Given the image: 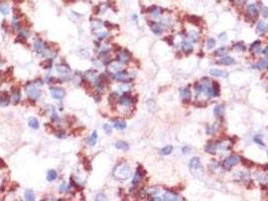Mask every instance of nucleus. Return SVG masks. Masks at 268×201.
Listing matches in <instances>:
<instances>
[{
  "instance_id": "1a4fd4ad",
  "label": "nucleus",
  "mask_w": 268,
  "mask_h": 201,
  "mask_svg": "<svg viewBox=\"0 0 268 201\" xmlns=\"http://www.w3.org/2000/svg\"><path fill=\"white\" fill-rule=\"evenodd\" d=\"M247 14L251 19H254L258 16V10H257V8H256L255 4H250L249 6L247 7Z\"/></svg>"
},
{
  "instance_id": "680f3d73",
  "label": "nucleus",
  "mask_w": 268,
  "mask_h": 201,
  "mask_svg": "<svg viewBox=\"0 0 268 201\" xmlns=\"http://www.w3.org/2000/svg\"><path fill=\"white\" fill-rule=\"evenodd\" d=\"M128 89H129V86H128V85H123V86L121 87V90H123V91H128Z\"/></svg>"
},
{
  "instance_id": "c756f323",
  "label": "nucleus",
  "mask_w": 268,
  "mask_h": 201,
  "mask_svg": "<svg viewBox=\"0 0 268 201\" xmlns=\"http://www.w3.org/2000/svg\"><path fill=\"white\" fill-rule=\"evenodd\" d=\"M186 19H188V21L194 23V24L199 25L201 23V18L198 16H195V15H189V16H186Z\"/></svg>"
},
{
  "instance_id": "c03bdc74",
  "label": "nucleus",
  "mask_w": 268,
  "mask_h": 201,
  "mask_svg": "<svg viewBox=\"0 0 268 201\" xmlns=\"http://www.w3.org/2000/svg\"><path fill=\"white\" fill-rule=\"evenodd\" d=\"M69 191V186L67 185V183H62L61 185H60V192L61 193H66Z\"/></svg>"
},
{
  "instance_id": "2eb2a0df",
  "label": "nucleus",
  "mask_w": 268,
  "mask_h": 201,
  "mask_svg": "<svg viewBox=\"0 0 268 201\" xmlns=\"http://www.w3.org/2000/svg\"><path fill=\"white\" fill-rule=\"evenodd\" d=\"M250 49H251V53H255V55L262 53V50H261V42L258 41V40H257V41H255V42H253V43L251 44V47H250Z\"/></svg>"
},
{
  "instance_id": "393cba45",
  "label": "nucleus",
  "mask_w": 268,
  "mask_h": 201,
  "mask_svg": "<svg viewBox=\"0 0 268 201\" xmlns=\"http://www.w3.org/2000/svg\"><path fill=\"white\" fill-rule=\"evenodd\" d=\"M109 71H112V73H118L119 71H121V65H120V63L118 61V63H111V65H110L109 67Z\"/></svg>"
},
{
  "instance_id": "e433bc0d",
  "label": "nucleus",
  "mask_w": 268,
  "mask_h": 201,
  "mask_svg": "<svg viewBox=\"0 0 268 201\" xmlns=\"http://www.w3.org/2000/svg\"><path fill=\"white\" fill-rule=\"evenodd\" d=\"M265 67H266V61H264V59L258 61L257 63H255V65H254V67H256L257 69H264Z\"/></svg>"
},
{
  "instance_id": "09e8293b",
  "label": "nucleus",
  "mask_w": 268,
  "mask_h": 201,
  "mask_svg": "<svg viewBox=\"0 0 268 201\" xmlns=\"http://www.w3.org/2000/svg\"><path fill=\"white\" fill-rule=\"evenodd\" d=\"M56 136L59 137V138H65L66 137V134H65V131H56L55 132Z\"/></svg>"
},
{
  "instance_id": "4468645a",
  "label": "nucleus",
  "mask_w": 268,
  "mask_h": 201,
  "mask_svg": "<svg viewBox=\"0 0 268 201\" xmlns=\"http://www.w3.org/2000/svg\"><path fill=\"white\" fill-rule=\"evenodd\" d=\"M180 97H182V100L184 102H189L192 98V93L189 89H184L180 92Z\"/></svg>"
},
{
  "instance_id": "c85d7f7f",
  "label": "nucleus",
  "mask_w": 268,
  "mask_h": 201,
  "mask_svg": "<svg viewBox=\"0 0 268 201\" xmlns=\"http://www.w3.org/2000/svg\"><path fill=\"white\" fill-rule=\"evenodd\" d=\"M231 147H232V144L229 141H222L218 144V148L222 149V150H229Z\"/></svg>"
},
{
  "instance_id": "5fc2aeb1",
  "label": "nucleus",
  "mask_w": 268,
  "mask_h": 201,
  "mask_svg": "<svg viewBox=\"0 0 268 201\" xmlns=\"http://www.w3.org/2000/svg\"><path fill=\"white\" fill-rule=\"evenodd\" d=\"M105 199H106V197L104 194H98L95 197V200H105Z\"/></svg>"
},
{
  "instance_id": "a18cd8bd",
  "label": "nucleus",
  "mask_w": 268,
  "mask_h": 201,
  "mask_svg": "<svg viewBox=\"0 0 268 201\" xmlns=\"http://www.w3.org/2000/svg\"><path fill=\"white\" fill-rule=\"evenodd\" d=\"M12 73H13V69H12V67H10L8 71H6V73H5V80H6V81H10L11 79H12Z\"/></svg>"
},
{
  "instance_id": "4d7b16f0",
  "label": "nucleus",
  "mask_w": 268,
  "mask_h": 201,
  "mask_svg": "<svg viewBox=\"0 0 268 201\" xmlns=\"http://www.w3.org/2000/svg\"><path fill=\"white\" fill-rule=\"evenodd\" d=\"M52 121H54V122H59V121H60L59 117H58V115L55 113V112L52 113Z\"/></svg>"
},
{
  "instance_id": "f03ea898",
  "label": "nucleus",
  "mask_w": 268,
  "mask_h": 201,
  "mask_svg": "<svg viewBox=\"0 0 268 201\" xmlns=\"http://www.w3.org/2000/svg\"><path fill=\"white\" fill-rule=\"evenodd\" d=\"M239 162H240V157L238 155H236V154H233V155H231L230 157L225 160L224 163H223V167L226 170H230L233 166L237 165Z\"/></svg>"
},
{
  "instance_id": "0eeeda50",
  "label": "nucleus",
  "mask_w": 268,
  "mask_h": 201,
  "mask_svg": "<svg viewBox=\"0 0 268 201\" xmlns=\"http://www.w3.org/2000/svg\"><path fill=\"white\" fill-rule=\"evenodd\" d=\"M21 99V95H20V90L18 88H12V96H11V100L14 105L19 103V100Z\"/></svg>"
},
{
  "instance_id": "864d4df0",
  "label": "nucleus",
  "mask_w": 268,
  "mask_h": 201,
  "mask_svg": "<svg viewBox=\"0 0 268 201\" xmlns=\"http://www.w3.org/2000/svg\"><path fill=\"white\" fill-rule=\"evenodd\" d=\"M260 6H261V12H262V14H263L265 17H267V16H268V8H266V7L262 6V5H260Z\"/></svg>"
},
{
  "instance_id": "a878e982",
  "label": "nucleus",
  "mask_w": 268,
  "mask_h": 201,
  "mask_svg": "<svg viewBox=\"0 0 268 201\" xmlns=\"http://www.w3.org/2000/svg\"><path fill=\"white\" fill-rule=\"evenodd\" d=\"M57 177H58V173H57V171H55V170H50V171L48 172L46 179H48V181H50V182L56 180Z\"/></svg>"
},
{
  "instance_id": "2f4dec72",
  "label": "nucleus",
  "mask_w": 268,
  "mask_h": 201,
  "mask_svg": "<svg viewBox=\"0 0 268 201\" xmlns=\"http://www.w3.org/2000/svg\"><path fill=\"white\" fill-rule=\"evenodd\" d=\"M224 112H225V107L223 105L216 106V108L214 110V113H215L216 116H222L223 114H224Z\"/></svg>"
},
{
  "instance_id": "cd10ccee",
  "label": "nucleus",
  "mask_w": 268,
  "mask_h": 201,
  "mask_svg": "<svg viewBox=\"0 0 268 201\" xmlns=\"http://www.w3.org/2000/svg\"><path fill=\"white\" fill-rule=\"evenodd\" d=\"M115 147L119 150H128L129 149V145L124 141H118L115 144Z\"/></svg>"
},
{
  "instance_id": "603ef678",
  "label": "nucleus",
  "mask_w": 268,
  "mask_h": 201,
  "mask_svg": "<svg viewBox=\"0 0 268 201\" xmlns=\"http://www.w3.org/2000/svg\"><path fill=\"white\" fill-rule=\"evenodd\" d=\"M242 161H243L244 165L247 166V167H251V166H253V162L252 161H249V160H247V159H243Z\"/></svg>"
},
{
  "instance_id": "bf43d9fd",
  "label": "nucleus",
  "mask_w": 268,
  "mask_h": 201,
  "mask_svg": "<svg viewBox=\"0 0 268 201\" xmlns=\"http://www.w3.org/2000/svg\"><path fill=\"white\" fill-rule=\"evenodd\" d=\"M0 167H1V168H5V167H6V164H5V162L3 161L2 159H0Z\"/></svg>"
},
{
  "instance_id": "ea45409f",
  "label": "nucleus",
  "mask_w": 268,
  "mask_h": 201,
  "mask_svg": "<svg viewBox=\"0 0 268 201\" xmlns=\"http://www.w3.org/2000/svg\"><path fill=\"white\" fill-rule=\"evenodd\" d=\"M83 165H84V168L87 170V171H90L92 169V166H91V162L90 160H88V158H85L84 161H83Z\"/></svg>"
},
{
  "instance_id": "a211bd4d",
  "label": "nucleus",
  "mask_w": 268,
  "mask_h": 201,
  "mask_svg": "<svg viewBox=\"0 0 268 201\" xmlns=\"http://www.w3.org/2000/svg\"><path fill=\"white\" fill-rule=\"evenodd\" d=\"M115 79L118 81H126L128 79V73L126 71H119L116 73Z\"/></svg>"
},
{
  "instance_id": "72a5a7b5",
  "label": "nucleus",
  "mask_w": 268,
  "mask_h": 201,
  "mask_svg": "<svg viewBox=\"0 0 268 201\" xmlns=\"http://www.w3.org/2000/svg\"><path fill=\"white\" fill-rule=\"evenodd\" d=\"M266 24L264 21H259L257 24V32L258 33H263L264 31L266 30Z\"/></svg>"
},
{
  "instance_id": "412c9836",
  "label": "nucleus",
  "mask_w": 268,
  "mask_h": 201,
  "mask_svg": "<svg viewBox=\"0 0 268 201\" xmlns=\"http://www.w3.org/2000/svg\"><path fill=\"white\" fill-rule=\"evenodd\" d=\"M210 73H211L213 77H222V78L227 77V73H225V71H220V69H211V71H210Z\"/></svg>"
},
{
  "instance_id": "e2e57ef3",
  "label": "nucleus",
  "mask_w": 268,
  "mask_h": 201,
  "mask_svg": "<svg viewBox=\"0 0 268 201\" xmlns=\"http://www.w3.org/2000/svg\"><path fill=\"white\" fill-rule=\"evenodd\" d=\"M14 2L16 3V4H19V3L23 2V0H14Z\"/></svg>"
},
{
  "instance_id": "69168bd1",
  "label": "nucleus",
  "mask_w": 268,
  "mask_h": 201,
  "mask_svg": "<svg viewBox=\"0 0 268 201\" xmlns=\"http://www.w3.org/2000/svg\"><path fill=\"white\" fill-rule=\"evenodd\" d=\"M237 1H239V2H241V3H245L247 0H237Z\"/></svg>"
},
{
  "instance_id": "de8ad7c7",
  "label": "nucleus",
  "mask_w": 268,
  "mask_h": 201,
  "mask_svg": "<svg viewBox=\"0 0 268 201\" xmlns=\"http://www.w3.org/2000/svg\"><path fill=\"white\" fill-rule=\"evenodd\" d=\"M103 129H104V131H105V132H106L108 135L111 134L112 128H111V126H110V125H108V124H104V125H103Z\"/></svg>"
},
{
  "instance_id": "f3484780",
  "label": "nucleus",
  "mask_w": 268,
  "mask_h": 201,
  "mask_svg": "<svg viewBox=\"0 0 268 201\" xmlns=\"http://www.w3.org/2000/svg\"><path fill=\"white\" fill-rule=\"evenodd\" d=\"M57 71H59L61 75H67V73H70L71 69H70V67H68V65L62 63V65H57Z\"/></svg>"
},
{
  "instance_id": "9d476101",
  "label": "nucleus",
  "mask_w": 268,
  "mask_h": 201,
  "mask_svg": "<svg viewBox=\"0 0 268 201\" xmlns=\"http://www.w3.org/2000/svg\"><path fill=\"white\" fill-rule=\"evenodd\" d=\"M141 166H139L138 169L136 170V173H135V175H134V178H133V184H138L139 182H140L141 178H142V176L145 174V171H141Z\"/></svg>"
},
{
  "instance_id": "423d86ee",
  "label": "nucleus",
  "mask_w": 268,
  "mask_h": 201,
  "mask_svg": "<svg viewBox=\"0 0 268 201\" xmlns=\"http://www.w3.org/2000/svg\"><path fill=\"white\" fill-rule=\"evenodd\" d=\"M130 59V53L127 51V50H123L121 53L118 55L117 61H119L120 63H123V65H126V63H129Z\"/></svg>"
},
{
  "instance_id": "5701e85b",
  "label": "nucleus",
  "mask_w": 268,
  "mask_h": 201,
  "mask_svg": "<svg viewBox=\"0 0 268 201\" xmlns=\"http://www.w3.org/2000/svg\"><path fill=\"white\" fill-rule=\"evenodd\" d=\"M114 128L117 130H124L126 128V122L125 121H114L113 123Z\"/></svg>"
},
{
  "instance_id": "58836bf2",
  "label": "nucleus",
  "mask_w": 268,
  "mask_h": 201,
  "mask_svg": "<svg viewBox=\"0 0 268 201\" xmlns=\"http://www.w3.org/2000/svg\"><path fill=\"white\" fill-rule=\"evenodd\" d=\"M172 149H174L172 146H165L161 149V153L163 154V155H170L172 152Z\"/></svg>"
},
{
  "instance_id": "7c9ffc66",
  "label": "nucleus",
  "mask_w": 268,
  "mask_h": 201,
  "mask_svg": "<svg viewBox=\"0 0 268 201\" xmlns=\"http://www.w3.org/2000/svg\"><path fill=\"white\" fill-rule=\"evenodd\" d=\"M217 149H218V144H212L206 147V152H208L210 154H215Z\"/></svg>"
},
{
  "instance_id": "79ce46f5",
  "label": "nucleus",
  "mask_w": 268,
  "mask_h": 201,
  "mask_svg": "<svg viewBox=\"0 0 268 201\" xmlns=\"http://www.w3.org/2000/svg\"><path fill=\"white\" fill-rule=\"evenodd\" d=\"M215 44H216V40L214 39V38H209L207 41V47L208 49H212V48L215 46Z\"/></svg>"
},
{
  "instance_id": "b1692460",
  "label": "nucleus",
  "mask_w": 268,
  "mask_h": 201,
  "mask_svg": "<svg viewBox=\"0 0 268 201\" xmlns=\"http://www.w3.org/2000/svg\"><path fill=\"white\" fill-rule=\"evenodd\" d=\"M24 196H25V199H26L27 201H34V199H36V195H34V191L30 190V189H27V190H25Z\"/></svg>"
},
{
  "instance_id": "13d9d810",
  "label": "nucleus",
  "mask_w": 268,
  "mask_h": 201,
  "mask_svg": "<svg viewBox=\"0 0 268 201\" xmlns=\"http://www.w3.org/2000/svg\"><path fill=\"white\" fill-rule=\"evenodd\" d=\"M190 152H191V149H190L189 147H184V148H182V153H184V155L189 154Z\"/></svg>"
},
{
  "instance_id": "aec40b11",
  "label": "nucleus",
  "mask_w": 268,
  "mask_h": 201,
  "mask_svg": "<svg viewBox=\"0 0 268 201\" xmlns=\"http://www.w3.org/2000/svg\"><path fill=\"white\" fill-rule=\"evenodd\" d=\"M151 26V29H152V31L154 32L155 34H160L162 32V28L161 26L158 24V23H155V22H150L149 23Z\"/></svg>"
},
{
  "instance_id": "ddd939ff",
  "label": "nucleus",
  "mask_w": 268,
  "mask_h": 201,
  "mask_svg": "<svg viewBox=\"0 0 268 201\" xmlns=\"http://www.w3.org/2000/svg\"><path fill=\"white\" fill-rule=\"evenodd\" d=\"M190 168L192 170H198L199 168H201V161L199 157H194L190 161Z\"/></svg>"
},
{
  "instance_id": "8fccbe9b",
  "label": "nucleus",
  "mask_w": 268,
  "mask_h": 201,
  "mask_svg": "<svg viewBox=\"0 0 268 201\" xmlns=\"http://www.w3.org/2000/svg\"><path fill=\"white\" fill-rule=\"evenodd\" d=\"M15 42H20V43H22V44L25 43V37L20 34V35L17 36V38L15 39Z\"/></svg>"
},
{
  "instance_id": "20e7f679",
  "label": "nucleus",
  "mask_w": 268,
  "mask_h": 201,
  "mask_svg": "<svg viewBox=\"0 0 268 201\" xmlns=\"http://www.w3.org/2000/svg\"><path fill=\"white\" fill-rule=\"evenodd\" d=\"M208 96L210 98H214V97H218L220 95V88H219V85L217 83H213L212 86H210L207 90Z\"/></svg>"
},
{
  "instance_id": "49530a36",
  "label": "nucleus",
  "mask_w": 268,
  "mask_h": 201,
  "mask_svg": "<svg viewBox=\"0 0 268 201\" xmlns=\"http://www.w3.org/2000/svg\"><path fill=\"white\" fill-rule=\"evenodd\" d=\"M234 48L235 49H237V50H239V51H244V50L246 49V47H245V45H244L243 43H236L234 45Z\"/></svg>"
},
{
  "instance_id": "0e129e2a",
  "label": "nucleus",
  "mask_w": 268,
  "mask_h": 201,
  "mask_svg": "<svg viewBox=\"0 0 268 201\" xmlns=\"http://www.w3.org/2000/svg\"><path fill=\"white\" fill-rule=\"evenodd\" d=\"M152 200H161V198H159V197H153Z\"/></svg>"
},
{
  "instance_id": "f8f14e48",
  "label": "nucleus",
  "mask_w": 268,
  "mask_h": 201,
  "mask_svg": "<svg viewBox=\"0 0 268 201\" xmlns=\"http://www.w3.org/2000/svg\"><path fill=\"white\" fill-rule=\"evenodd\" d=\"M182 49L184 53H191L194 50L193 44H192L190 41H188V40H184V41H182Z\"/></svg>"
},
{
  "instance_id": "4be33fe9",
  "label": "nucleus",
  "mask_w": 268,
  "mask_h": 201,
  "mask_svg": "<svg viewBox=\"0 0 268 201\" xmlns=\"http://www.w3.org/2000/svg\"><path fill=\"white\" fill-rule=\"evenodd\" d=\"M219 65H233V63H235V61L233 57H224L223 59H221L220 61H218Z\"/></svg>"
},
{
  "instance_id": "bb28decb",
  "label": "nucleus",
  "mask_w": 268,
  "mask_h": 201,
  "mask_svg": "<svg viewBox=\"0 0 268 201\" xmlns=\"http://www.w3.org/2000/svg\"><path fill=\"white\" fill-rule=\"evenodd\" d=\"M34 49H36L38 53H44V45L42 43V41H38V40H36V41L34 42Z\"/></svg>"
},
{
  "instance_id": "6e6d98bb",
  "label": "nucleus",
  "mask_w": 268,
  "mask_h": 201,
  "mask_svg": "<svg viewBox=\"0 0 268 201\" xmlns=\"http://www.w3.org/2000/svg\"><path fill=\"white\" fill-rule=\"evenodd\" d=\"M254 142L257 143V144H260L261 146H264V143L262 142V140L259 138V137H255V138H254Z\"/></svg>"
},
{
  "instance_id": "a19ab883",
  "label": "nucleus",
  "mask_w": 268,
  "mask_h": 201,
  "mask_svg": "<svg viewBox=\"0 0 268 201\" xmlns=\"http://www.w3.org/2000/svg\"><path fill=\"white\" fill-rule=\"evenodd\" d=\"M119 100V98H118V95L115 94V93H112L111 95H110L109 97V103L110 104H114L116 102V100Z\"/></svg>"
},
{
  "instance_id": "6ab92c4d",
  "label": "nucleus",
  "mask_w": 268,
  "mask_h": 201,
  "mask_svg": "<svg viewBox=\"0 0 268 201\" xmlns=\"http://www.w3.org/2000/svg\"><path fill=\"white\" fill-rule=\"evenodd\" d=\"M97 139H98V134H97L96 131H94V132L92 133V135L88 138L87 143H88L90 146H95L96 143H97Z\"/></svg>"
},
{
  "instance_id": "39448f33",
  "label": "nucleus",
  "mask_w": 268,
  "mask_h": 201,
  "mask_svg": "<svg viewBox=\"0 0 268 201\" xmlns=\"http://www.w3.org/2000/svg\"><path fill=\"white\" fill-rule=\"evenodd\" d=\"M26 93L31 99H38L40 96V93L38 92V90L36 89V87L34 85H29V86L26 87Z\"/></svg>"
},
{
  "instance_id": "6e6552de",
  "label": "nucleus",
  "mask_w": 268,
  "mask_h": 201,
  "mask_svg": "<svg viewBox=\"0 0 268 201\" xmlns=\"http://www.w3.org/2000/svg\"><path fill=\"white\" fill-rule=\"evenodd\" d=\"M163 200L168 201H178V200H184L180 195L176 194L174 192H166L163 194Z\"/></svg>"
},
{
  "instance_id": "f704fd0d",
  "label": "nucleus",
  "mask_w": 268,
  "mask_h": 201,
  "mask_svg": "<svg viewBox=\"0 0 268 201\" xmlns=\"http://www.w3.org/2000/svg\"><path fill=\"white\" fill-rule=\"evenodd\" d=\"M28 125L32 129H38V127H40V123H38V121L36 118H31L29 120V122H28Z\"/></svg>"
},
{
  "instance_id": "9b49d317",
  "label": "nucleus",
  "mask_w": 268,
  "mask_h": 201,
  "mask_svg": "<svg viewBox=\"0 0 268 201\" xmlns=\"http://www.w3.org/2000/svg\"><path fill=\"white\" fill-rule=\"evenodd\" d=\"M118 102H119L120 105L123 106V107H129L132 104V99L128 96H122L119 98Z\"/></svg>"
},
{
  "instance_id": "f257e3e1",
  "label": "nucleus",
  "mask_w": 268,
  "mask_h": 201,
  "mask_svg": "<svg viewBox=\"0 0 268 201\" xmlns=\"http://www.w3.org/2000/svg\"><path fill=\"white\" fill-rule=\"evenodd\" d=\"M114 176H115L116 178L121 179V180L128 179L131 176V169H130L129 165H127V164L118 165L114 169Z\"/></svg>"
},
{
  "instance_id": "4c0bfd02",
  "label": "nucleus",
  "mask_w": 268,
  "mask_h": 201,
  "mask_svg": "<svg viewBox=\"0 0 268 201\" xmlns=\"http://www.w3.org/2000/svg\"><path fill=\"white\" fill-rule=\"evenodd\" d=\"M52 59H46V61H42V63H40V67H42V69H50V67H52Z\"/></svg>"
},
{
  "instance_id": "338daca9",
  "label": "nucleus",
  "mask_w": 268,
  "mask_h": 201,
  "mask_svg": "<svg viewBox=\"0 0 268 201\" xmlns=\"http://www.w3.org/2000/svg\"><path fill=\"white\" fill-rule=\"evenodd\" d=\"M267 156H268V151H267Z\"/></svg>"
},
{
  "instance_id": "3c124183",
  "label": "nucleus",
  "mask_w": 268,
  "mask_h": 201,
  "mask_svg": "<svg viewBox=\"0 0 268 201\" xmlns=\"http://www.w3.org/2000/svg\"><path fill=\"white\" fill-rule=\"evenodd\" d=\"M82 86L84 87V88H86L87 90H90V89H91V84L88 82V81H86V80H84L82 82Z\"/></svg>"
},
{
  "instance_id": "473e14b6",
  "label": "nucleus",
  "mask_w": 268,
  "mask_h": 201,
  "mask_svg": "<svg viewBox=\"0 0 268 201\" xmlns=\"http://www.w3.org/2000/svg\"><path fill=\"white\" fill-rule=\"evenodd\" d=\"M9 6L8 4H6V3H1L0 4V12L2 13L3 15H7L9 13Z\"/></svg>"
},
{
  "instance_id": "dca6fc26",
  "label": "nucleus",
  "mask_w": 268,
  "mask_h": 201,
  "mask_svg": "<svg viewBox=\"0 0 268 201\" xmlns=\"http://www.w3.org/2000/svg\"><path fill=\"white\" fill-rule=\"evenodd\" d=\"M9 104V96L6 92L0 94V106H7Z\"/></svg>"
},
{
  "instance_id": "052dcab7",
  "label": "nucleus",
  "mask_w": 268,
  "mask_h": 201,
  "mask_svg": "<svg viewBox=\"0 0 268 201\" xmlns=\"http://www.w3.org/2000/svg\"><path fill=\"white\" fill-rule=\"evenodd\" d=\"M264 55H265V57H266V61H267V63H268V47L267 48H265L264 49Z\"/></svg>"
},
{
  "instance_id": "7ed1b4c3",
  "label": "nucleus",
  "mask_w": 268,
  "mask_h": 201,
  "mask_svg": "<svg viewBox=\"0 0 268 201\" xmlns=\"http://www.w3.org/2000/svg\"><path fill=\"white\" fill-rule=\"evenodd\" d=\"M50 95L54 99L56 100H62L64 99L66 95V92L64 89L62 88H52L50 89Z\"/></svg>"
},
{
  "instance_id": "c9c22d12",
  "label": "nucleus",
  "mask_w": 268,
  "mask_h": 201,
  "mask_svg": "<svg viewBox=\"0 0 268 201\" xmlns=\"http://www.w3.org/2000/svg\"><path fill=\"white\" fill-rule=\"evenodd\" d=\"M227 53H228V49H227L226 47H220L219 49L216 50L215 55H216V57H224Z\"/></svg>"
},
{
  "instance_id": "37998d69",
  "label": "nucleus",
  "mask_w": 268,
  "mask_h": 201,
  "mask_svg": "<svg viewBox=\"0 0 268 201\" xmlns=\"http://www.w3.org/2000/svg\"><path fill=\"white\" fill-rule=\"evenodd\" d=\"M12 26H13V28H14L15 30H19V29H20V22L17 20L16 17H14V18H13Z\"/></svg>"
}]
</instances>
